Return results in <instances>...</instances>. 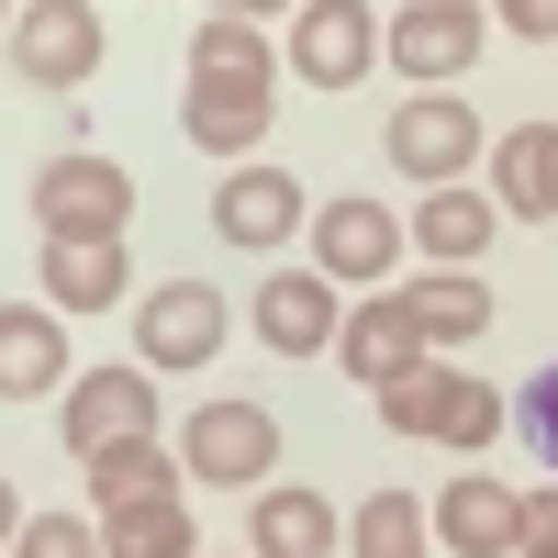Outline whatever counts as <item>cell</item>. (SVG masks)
Segmentation results:
<instances>
[{
  "label": "cell",
  "mask_w": 558,
  "mask_h": 558,
  "mask_svg": "<svg viewBox=\"0 0 558 558\" xmlns=\"http://www.w3.org/2000/svg\"><path fill=\"white\" fill-rule=\"evenodd\" d=\"M268 112H279V45L257 34V23H202L191 34V78H179V123H191V146L202 157H257V134H268Z\"/></svg>",
  "instance_id": "cell-1"
},
{
  "label": "cell",
  "mask_w": 558,
  "mask_h": 558,
  "mask_svg": "<svg viewBox=\"0 0 558 558\" xmlns=\"http://www.w3.org/2000/svg\"><path fill=\"white\" fill-rule=\"evenodd\" d=\"M23 202H34L45 235H123V223H134V179H123L101 146H57V157L34 168Z\"/></svg>",
  "instance_id": "cell-2"
},
{
  "label": "cell",
  "mask_w": 558,
  "mask_h": 558,
  "mask_svg": "<svg viewBox=\"0 0 558 558\" xmlns=\"http://www.w3.org/2000/svg\"><path fill=\"white\" fill-rule=\"evenodd\" d=\"M481 0H402V12L380 23V68H402L413 89H447L481 68Z\"/></svg>",
  "instance_id": "cell-3"
},
{
  "label": "cell",
  "mask_w": 558,
  "mask_h": 558,
  "mask_svg": "<svg viewBox=\"0 0 558 558\" xmlns=\"http://www.w3.org/2000/svg\"><path fill=\"white\" fill-rule=\"evenodd\" d=\"M380 157L402 179H425V191H458L470 157H481V112L458 101V89H413V101L391 112V134H380Z\"/></svg>",
  "instance_id": "cell-4"
},
{
  "label": "cell",
  "mask_w": 558,
  "mask_h": 558,
  "mask_svg": "<svg viewBox=\"0 0 558 558\" xmlns=\"http://www.w3.org/2000/svg\"><path fill=\"white\" fill-rule=\"evenodd\" d=\"M179 470H202L223 492H257L279 470V413L268 402H191V425H179Z\"/></svg>",
  "instance_id": "cell-5"
},
{
  "label": "cell",
  "mask_w": 558,
  "mask_h": 558,
  "mask_svg": "<svg viewBox=\"0 0 558 558\" xmlns=\"http://www.w3.org/2000/svg\"><path fill=\"white\" fill-rule=\"evenodd\" d=\"M0 45H12V78H23V89H78L89 68H101L112 34H101V12H89V0H23Z\"/></svg>",
  "instance_id": "cell-6"
},
{
  "label": "cell",
  "mask_w": 558,
  "mask_h": 558,
  "mask_svg": "<svg viewBox=\"0 0 558 558\" xmlns=\"http://www.w3.org/2000/svg\"><path fill=\"white\" fill-rule=\"evenodd\" d=\"M380 68V12L368 0H302L291 12V78L302 89H357Z\"/></svg>",
  "instance_id": "cell-7"
},
{
  "label": "cell",
  "mask_w": 558,
  "mask_h": 558,
  "mask_svg": "<svg viewBox=\"0 0 558 558\" xmlns=\"http://www.w3.org/2000/svg\"><path fill=\"white\" fill-rule=\"evenodd\" d=\"M57 425H68L78 458L134 447V436H157V380H146V368H78L68 402H57Z\"/></svg>",
  "instance_id": "cell-8"
},
{
  "label": "cell",
  "mask_w": 558,
  "mask_h": 558,
  "mask_svg": "<svg viewBox=\"0 0 558 558\" xmlns=\"http://www.w3.org/2000/svg\"><path fill=\"white\" fill-rule=\"evenodd\" d=\"M134 347H146V368H213L223 357V291H202V279L146 291L134 302Z\"/></svg>",
  "instance_id": "cell-9"
},
{
  "label": "cell",
  "mask_w": 558,
  "mask_h": 558,
  "mask_svg": "<svg viewBox=\"0 0 558 558\" xmlns=\"http://www.w3.org/2000/svg\"><path fill=\"white\" fill-rule=\"evenodd\" d=\"M391 257H402V223L380 202H324L313 213V268L336 291H391Z\"/></svg>",
  "instance_id": "cell-10"
},
{
  "label": "cell",
  "mask_w": 558,
  "mask_h": 558,
  "mask_svg": "<svg viewBox=\"0 0 558 558\" xmlns=\"http://www.w3.org/2000/svg\"><path fill=\"white\" fill-rule=\"evenodd\" d=\"M302 213H313V191H302V179L246 157V168L213 191V235H223V246H246V257H268V246H291V223H302Z\"/></svg>",
  "instance_id": "cell-11"
},
{
  "label": "cell",
  "mask_w": 558,
  "mask_h": 558,
  "mask_svg": "<svg viewBox=\"0 0 558 558\" xmlns=\"http://www.w3.org/2000/svg\"><path fill=\"white\" fill-rule=\"evenodd\" d=\"M246 324H257L268 357H313V347H336L347 313H336V279H324V268H279V279H257Z\"/></svg>",
  "instance_id": "cell-12"
},
{
  "label": "cell",
  "mask_w": 558,
  "mask_h": 558,
  "mask_svg": "<svg viewBox=\"0 0 558 558\" xmlns=\"http://www.w3.org/2000/svg\"><path fill=\"white\" fill-rule=\"evenodd\" d=\"M336 368L357 391H380V380H402V368H425V324H413V302L402 291H368L347 324H336Z\"/></svg>",
  "instance_id": "cell-13"
},
{
  "label": "cell",
  "mask_w": 558,
  "mask_h": 558,
  "mask_svg": "<svg viewBox=\"0 0 558 558\" xmlns=\"http://www.w3.org/2000/svg\"><path fill=\"white\" fill-rule=\"evenodd\" d=\"M68 313L57 302H0V402H45L68 391Z\"/></svg>",
  "instance_id": "cell-14"
},
{
  "label": "cell",
  "mask_w": 558,
  "mask_h": 558,
  "mask_svg": "<svg viewBox=\"0 0 558 558\" xmlns=\"http://www.w3.org/2000/svg\"><path fill=\"white\" fill-rule=\"evenodd\" d=\"M425 525H436V547H458V558H514L525 492H502V481H481V470H458V481L425 502Z\"/></svg>",
  "instance_id": "cell-15"
},
{
  "label": "cell",
  "mask_w": 558,
  "mask_h": 558,
  "mask_svg": "<svg viewBox=\"0 0 558 558\" xmlns=\"http://www.w3.org/2000/svg\"><path fill=\"white\" fill-rule=\"evenodd\" d=\"M34 291L57 302V313H112L134 291V257H123V235H45Z\"/></svg>",
  "instance_id": "cell-16"
},
{
  "label": "cell",
  "mask_w": 558,
  "mask_h": 558,
  "mask_svg": "<svg viewBox=\"0 0 558 558\" xmlns=\"http://www.w3.org/2000/svg\"><path fill=\"white\" fill-rule=\"evenodd\" d=\"M492 202L514 223H558V123H514L492 146Z\"/></svg>",
  "instance_id": "cell-17"
},
{
  "label": "cell",
  "mask_w": 558,
  "mask_h": 558,
  "mask_svg": "<svg viewBox=\"0 0 558 558\" xmlns=\"http://www.w3.org/2000/svg\"><path fill=\"white\" fill-rule=\"evenodd\" d=\"M78 481H89V514H134V502H168L179 492V447H157V436L101 447V458H78Z\"/></svg>",
  "instance_id": "cell-18"
},
{
  "label": "cell",
  "mask_w": 558,
  "mask_h": 558,
  "mask_svg": "<svg viewBox=\"0 0 558 558\" xmlns=\"http://www.w3.org/2000/svg\"><path fill=\"white\" fill-rule=\"evenodd\" d=\"M336 536H347L336 502L302 492V481H291V492H257V514H246V547H257V558H336Z\"/></svg>",
  "instance_id": "cell-19"
},
{
  "label": "cell",
  "mask_w": 558,
  "mask_h": 558,
  "mask_svg": "<svg viewBox=\"0 0 558 558\" xmlns=\"http://www.w3.org/2000/svg\"><path fill=\"white\" fill-rule=\"evenodd\" d=\"M402 302H413V324H425V357L492 336V291H481V268H436V279H413Z\"/></svg>",
  "instance_id": "cell-20"
},
{
  "label": "cell",
  "mask_w": 558,
  "mask_h": 558,
  "mask_svg": "<svg viewBox=\"0 0 558 558\" xmlns=\"http://www.w3.org/2000/svg\"><path fill=\"white\" fill-rule=\"evenodd\" d=\"M492 223H502V202H492V191H470V179H458V191H436L425 213H413V246H425L436 268H481Z\"/></svg>",
  "instance_id": "cell-21"
},
{
  "label": "cell",
  "mask_w": 558,
  "mask_h": 558,
  "mask_svg": "<svg viewBox=\"0 0 558 558\" xmlns=\"http://www.w3.org/2000/svg\"><path fill=\"white\" fill-rule=\"evenodd\" d=\"M502 425H514V402H502L492 380H458V368H436V425H425L436 447H458V458H481V447H492Z\"/></svg>",
  "instance_id": "cell-22"
},
{
  "label": "cell",
  "mask_w": 558,
  "mask_h": 558,
  "mask_svg": "<svg viewBox=\"0 0 558 558\" xmlns=\"http://www.w3.org/2000/svg\"><path fill=\"white\" fill-rule=\"evenodd\" d=\"M101 558H202V525L191 502H134V514H101Z\"/></svg>",
  "instance_id": "cell-23"
},
{
  "label": "cell",
  "mask_w": 558,
  "mask_h": 558,
  "mask_svg": "<svg viewBox=\"0 0 558 558\" xmlns=\"http://www.w3.org/2000/svg\"><path fill=\"white\" fill-rule=\"evenodd\" d=\"M425 547H436V525H425L413 492H368L347 514V558H425Z\"/></svg>",
  "instance_id": "cell-24"
},
{
  "label": "cell",
  "mask_w": 558,
  "mask_h": 558,
  "mask_svg": "<svg viewBox=\"0 0 558 558\" xmlns=\"http://www.w3.org/2000/svg\"><path fill=\"white\" fill-rule=\"evenodd\" d=\"M436 368H447V357H425V368H402V380H380V391H368L391 436H425V425H436Z\"/></svg>",
  "instance_id": "cell-25"
},
{
  "label": "cell",
  "mask_w": 558,
  "mask_h": 558,
  "mask_svg": "<svg viewBox=\"0 0 558 558\" xmlns=\"http://www.w3.org/2000/svg\"><path fill=\"white\" fill-rule=\"evenodd\" d=\"M23 558H101V514H23Z\"/></svg>",
  "instance_id": "cell-26"
},
{
  "label": "cell",
  "mask_w": 558,
  "mask_h": 558,
  "mask_svg": "<svg viewBox=\"0 0 558 558\" xmlns=\"http://www.w3.org/2000/svg\"><path fill=\"white\" fill-rule=\"evenodd\" d=\"M514 436L536 447V470H558V357L525 380V402H514Z\"/></svg>",
  "instance_id": "cell-27"
},
{
  "label": "cell",
  "mask_w": 558,
  "mask_h": 558,
  "mask_svg": "<svg viewBox=\"0 0 558 558\" xmlns=\"http://www.w3.org/2000/svg\"><path fill=\"white\" fill-rule=\"evenodd\" d=\"M514 558H558V481L525 492V525H514Z\"/></svg>",
  "instance_id": "cell-28"
},
{
  "label": "cell",
  "mask_w": 558,
  "mask_h": 558,
  "mask_svg": "<svg viewBox=\"0 0 558 558\" xmlns=\"http://www.w3.org/2000/svg\"><path fill=\"white\" fill-rule=\"evenodd\" d=\"M492 23L525 34V45H558V0H492Z\"/></svg>",
  "instance_id": "cell-29"
},
{
  "label": "cell",
  "mask_w": 558,
  "mask_h": 558,
  "mask_svg": "<svg viewBox=\"0 0 558 558\" xmlns=\"http://www.w3.org/2000/svg\"><path fill=\"white\" fill-rule=\"evenodd\" d=\"M223 23H268V12H302V0H213Z\"/></svg>",
  "instance_id": "cell-30"
},
{
  "label": "cell",
  "mask_w": 558,
  "mask_h": 558,
  "mask_svg": "<svg viewBox=\"0 0 558 558\" xmlns=\"http://www.w3.org/2000/svg\"><path fill=\"white\" fill-rule=\"evenodd\" d=\"M12 536H23V492L0 481V547H12Z\"/></svg>",
  "instance_id": "cell-31"
},
{
  "label": "cell",
  "mask_w": 558,
  "mask_h": 558,
  "mask_svg": "<svg viewBox=\"0 0 558 558\" xmlns=\"http://www.w3.org/2000/svg\"><path fill=\"white\" fill-rule=\"evenodd\" d=\"M0 34H12V0H0Z\"/></svg>",
  "instance_id": "cell-32"
},
{
  "label": "cell",
  "mask_w": 558,
  "mask_h": 558,
  "mask_svg": "<svg viewBox=\"0 0 558 558\" xmlns=\"http://www.w3.org/2000/svg\"><path fill=\"white\" fill-rule=\"evenodd\" d=\"M202 558H213V547H202Z\"/></svg>",
  "instance_id": "cell-33"
}]
</instances>
